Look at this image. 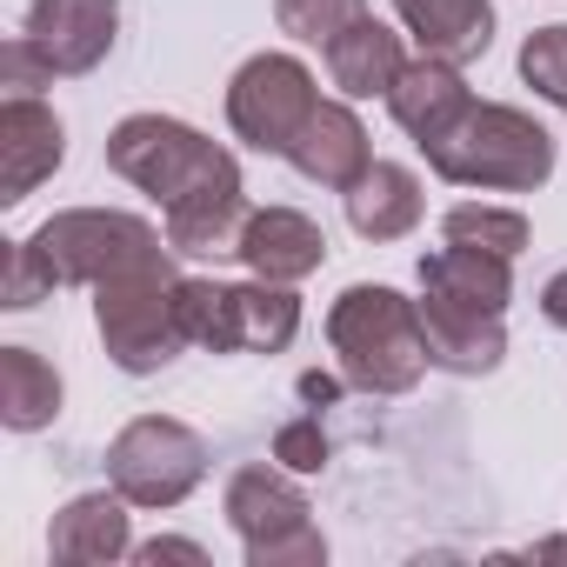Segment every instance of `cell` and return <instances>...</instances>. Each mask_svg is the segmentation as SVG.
I'll return each instance as SVG.
<instances>
[{
    "label": "cell",
    "mask_w": 567,
    "mask_h": 567,
    "mask_svg": "<svg viewBox=\"0 0 567 567\" xmlns=\"http://www.w3.org/2000/svg\"><path fill=\"white\" fill-rule=\"evenodd\" d=\"M328 348L341 361V381L361 394H414L427 361V334H421V301L374 288V280H354L341 288V301L328 308Z\"/></svg>",
    "instance_id": "obj_1"
},
{
    "label": "cell",
    "mask_w": 567,
    "mask_h": 567,
    "mask_svg": "<svg viewBox=\"0 0 567 567\" xmlns=\"http://www.w3.org/2000/svg\"><path fill=\"white\" fill-rule=\"evenodd\" d=\"M94 328L101 348L121 374H161L167 361H181V348H194L187 334V274L174 267V247L161 260H141L114 280L94 288Z\"/></svg>",
    "instance_id": "obj_2"
},
{
    "label": "cell",
    "mask_w": 567,
    "mask_h": 567,
    "mask_svg": "<svg viewBox=\"0 0 567 567\" xmlns=\"http://www.w3.org/2000/svg\"><path fill=\"white\" fill-rule=\"evenodd\" d=\"M427 167L474 194H534L554 174V134L507 101H474L434 147H421Z\"/></svg>",
    "instance_id": "obj_3"
},
{
    "label": "cell",
    "mask_w": 567,
    "mask_h": 567,
    "mask_svg": "<svg viewBox=\"0 0 567 567\" xmlns=\"http://www.w3.org/2000/svg\"><path fill=\"white\" fill-rule=\"evenodd\" d=\"M167 247H174L167 227L121 214V207H68L28 234V254L48 267L54 288H101V280H114L141 260H161Z\"/></svg>",
    "instance_id": "obj_4"
},
{
    "label": "cell",
    "mask_w": 567,
    "mask_h": 567,
    "mask_svg": "<svg viewBox=\"0 0 567 567\" xmlns=\"http://www.w3.org/2000/svg\"><path fill=\"white\" fill-rule=\"evenodd\" d=\"M107 167H114L127 187L154 194L161 214H167L174 200H187V194H200V187L240 174V161H234L220 141H207L200 127H187V121H174V114H127V121L107 134Z\"/></svg>",
    "instance_id": "obj_5"
},
{
    "label": "cell",
    "mask_w": 567,
    "mask_h": 567,
    "mask_svg": "<svg viewBox=\"0 0 567 567\" xmlns=\"http://www.w3.org/2000/svg\"><path fill=\"white\" fill-rule=\"evenodd\" d=\"M187 334L214 354H280L301 334V295L288 280H200L187 274Z\"/></svg>",
    "instance_id": "obj_6"
},
{
    "label": "cell",
    "mask_w": 567,
    "mask_h": 567,
    "mask_svg": "<svg viewBox=\"0 0 567 567\" xmlns=\"http://www.w3.org/2000/svg\"><path fill=\"white\" fill-rule=\"evenodd\" d=\"M308 494L280 474V467H240L227 481V527L240 534L247 547V567H321L328 560V540L321 527L308 520Z\"/></svg>",
    "instance_id": "obj_7"
},
{
    "label": "cell",
    "mask_w": 567,
    "mask_h": 567,
    "mask_svg": "<svg viewBox=\"0 0 567 567\" xmlns=\"http://www.w3.org/2000/svg\"><path fill=\"white\" fill-rule=\"evenodd\" d=\"M107 481L134 507H181L207 481V441L174 414H141L107 447Z\"/></svg>",
    "instance_id": "obj_8"
},
{
    "label": "cell",
    "mask_w": 567,
    "mask_h": 567,
    "mask_svg": "<svg viewBox=\"0 0 567 567\" xmlns=\"http://www.w3.org/2000/svg\"><path fill=\"white\" fill-rule=\"evenodd\" d=\"M315 107H321V87H315L301 54H254L227 81V127L254 154H280V161H288V147H295V134L308 127Z\"/></svg>",
    "instance_id": "obj_9"
},
{
    "label": "cell",
    "mask_w": 567,
    "mask_h": 567,
    "mask_svg": "<svg viewBox=\"0 0 567 567\" xmlns=\"http://www.w3.org/2000/svg\"><path fill=\"white\" fill-rule=\"evenodd\" d=\"M21 34L41 48L54 81L94 74L121 41V0H28V28Z\"/></svg>",
    "instance_id": "obj_10"
},
{
    "label": "cell",
    "mask_w": 567,
    "mask_h": 567,
    "mask_svg": "<svg viewBox=\"0 0 567 567\" xmlns=\"http://www.w3.org/2000/svg\"><path fill=\"white\" fill-rule=\"evenodd\" d=\"M234 260L247 274H260V280H288V288H301V280L321 274V260H328V234L301 207H254L247 227H240Z\"/></svg>",
    "instance_id": "obj_11"
},
{
    "label": "cell",
    "mask_w": 567,
    "mask_h": 567,
    "mask_svg": "<svg viewBox=\"0 0 567 567\" xmlns=\"http://www.w3.org/2000/svg\"><path fill=\"white\" fill-rule=\"evenodd\" d=\"M0 161H8V174H0L8 207H21L68 161V127L41 94H8V107H0Z\"/></svg>",
    "instance_id": "obj_12"
},
{
    "label": "cell",
    "mask_w": 567,
    "mask_h": 567,
    "mask_svg": "<svg viewBox=\"0 0 567 567\" xmlns=\"http://www.w3.org/2000/svg\"><path fill=\"white\" fill-rule=\"evenodd\" d=\"M421 301H447V308H467V315H507L514 301V260L507 254H487V247H434L421 254Z\"/></svg>",
    "instance_id": "obj_13"
},
{
    "label": "cell",
    "mask_w": 567,
    "mask_h": 567,
    "mask_svg": "<svg viewBox=\"0 0 567 567\" xmlns=\"http://www.w3.org/2000/svg\"><path fill=\"white\" fill-rule=\"evenodd\" d=\"M467 107H474V87L461 81V68H454V61H434V54L408 61V68H401V81L388 87V114H394V127H401L414 147H434V141H441Z\"/></svg>",
    "instance_id": "obj_14"
},
{
    "label": "cell",
    "mask_w": 567,
    "mask_h": 567,
    "mask_svg": "<svg viewBox=\"0 0 567 567\" xmlns=\"http://www.w3.org/2000/svg\"><path fill=\"white\" fill-rule=\"evenodd\" d=\"M288 161H295V174H301V181L348 194V187L368 174L374 147H368V127H361V114H354L348 101H321V107L308 114V127L295 134Z\"/></svg>",
    "instance_id": "obj_15"
},
{
    "label": "cell",
    "mask_w": 567,
    "mask_h": 567,
    "mask_svg": "<svg viewBox=\"0 0 567 567\" xmlns=\"http://www.w3.org/2000/svg\"><path fill=\"white\" fill-rule=\"evenodd\" d=\"M127 494L107 481L101 494H74L61 514H54V527H48V554L61 560V567H107V560H121V554H134V534H127Z\"/></svg>",
    "instance_id": "obj_16"
},
{
    "label": "cell",
    "mask_w": 567,
    "mask_h": 567,
    "mask_svg": "<svg viewBox=\"0 0 567 567\" xmlns=\"http://www.w3.org/2000/svg\"><path fill=\"white\" fill-rule=\"evenodd\" d=\"M394 14L434 61L467 68L494 48V0H394Z\"/></svg>",
    "instance_id": "obj_17"
},
{
    "label": "cell",
    "mask_w": 567,
    "mask_h": 567,
    "mask_svg": "<svg viewBox=\"0 0 567 567\" xmlns=\"http://www.w3.org/2000/svg\"><path fill=\"white\" fill-rule=\"evenodd\" d=\"M421 334H427V361L441 374H494L507 361V328L501 315H467V308H447V301H421Z\"/></svg>",
    "instance_id": "obj_18"
},
{
    "label": "cell",
    "mask_w": 567,
    "mask_h": 567,
    "mask_svg": "<svg viewBox=\"0 0 567 567\" xmlns=\"http://www.w3.org/2000/svg\"><path fill=\"white\" fill-rule=\"evenodd\" d=\"M348 200V227L361 234V240H401V234H414L421 227V174L414 167H401V161H368V174L341 194Z\"/></svg>",
    "instance_id": "obj_19"
},
{
    "label": "cell",
    "mask_w": 567,
    "mask_h": 567,
    "mask_svg": "<svg viewBox=\"0 0 567 567\" xmlns=\"http://www.w3.org/2000/svg\"><path fill=\"white\" fill-rule=\"evenodd\" d=\"M247 214H254V207H247V187H240V174H227V181H214V187L174 200V207L161 214V227H167L174 254H207V260H220V254L240 247Z\"/></svg>",
    "instance_id": "obj_20"
},
{
    "label": "cell",
    "mask_w": 567,
    "mask_h": 567,
    "mask_svg": "<svg viewBox=\"0 0 567 567\" xmlns=\"http://www.w3.org/2000/svg\"><path fill=\"white\" fill-rule=\"evenodd\" d=\"M328 74H334V87L348 94V101H388V87L401 81V68H408V48H401V34L388 28V21H374V14H361L348 34H334L328 48Z\"/></svg>",
    "instance_id": "obj_21"
},
{
    "label": "cell",
    "mask_w": 567,
    "mask_h": 567,
    "mask_svg": "<svg viewBox=\"0 0 567 567\" xmlns=\"http://www.w3.org/2000/svg\"><path fill=\"white\" fill-rule=\"evenodd\" d=\"M61 414V374L34 348H0V421L14 434H41Z\"/></svg>",
    "instance_id": "obj_22"
},
{
    "label": "cell",
    "mask_w": 567,
    "mask_h": 567,
    "mask_svg": "<svg viewBox=\"0 0 567 567\" xmlns=\"http://www.w3.org/2000/svg\"><path fill=\"white\" fill-rule=\"evenodd\" d=\"M441 240H461V247H487V254H520L527 247V214L520 207H487V200H461L447 207L441 220Z\"/></svg>",
    "instance_id": "obj_23"
},
{
    "label": "cell",
    "mask_w": 567,
    "mask_h": 567,
    "mask_svg": "<svg viewBox=\"0 0 567 567\" xmlns=\"http://www.w3.org/2000/svg\"><path fill=\"white\" fill-rule=\"evenodd\" d=\"M368 14V0H274L280 34H295L301 48H328L334 34H348Z\"/></svg>",
    "instance_id": "obj_24"
},
{
    "label": "cell",
    "mask_w": 567,
    "mask_h": 567,
    "mask_svg": "<svg viewBox=\"0 0 567 567\" xmlns=\"http://www.w3.org/2000/svg\"><path fill=\"white\" fill-rule=\"evenodd\" d=\"M520 81H527L547 107H567V21L527 34V48H520Z\"/></svg>",
    "instance_id": "obj_25"
},
{
    "label": "cell",
    "mask_w": 567,
    "mask_h": 567,
    "mask_svg": "<svg viewBox=\"0 0 567 567\" xmlns=\"http://www.w3.org/2000/svg\"><path fill=\"white\" fill-rule=\"evenodd\" d=\"M274 461L288 474H321L328 467V434H321V414H301L274 434Z\"/></svg>",
    "instance_id": "obj_26"
},
{
    "label": "cell",
    "mask_w": 567,
    "mask_h": 567,
    "mask_svg": "<svg viewBox=\"0 0 567 567\" xmlns=\"http://www.w3.org/2000/svg\"><path fill=\"white\" fill-rule=\"evenodd\" d=\"M54 295V280H48V267L28 254V240H14V254H8V295H0V308H14V315H28L34 301H48Z\"/></svg>",
    "instance_id": "obj_27"
},
{
    "label": "cell",
    "mask_w": 567,
    "mask_h": 567,
    "mask_svg": "<svg viewBox=\"0 0 567 567\" xmlns=\"http://www.w3.org/2000/svg\"><path fill=\"white\" fill-rule=\"evenodd\" d=\"M0 74H8V94H41V87H54V68L41 61V48H34L28 34H14L8 48H0Z\"/></svg>",
    "instance_id": "obj_28"
},
{
    "label": "cell",
    "mask_w": 567,
    "mask_h": 567,
    "mask_svg": "<svg viewBox=\"0 0 567 567\" xmlns=\"http://www.w3.org/2000/svg\"><path fill=\"white\" fill-rule=\"evenodd\" d=\"M134 560H141V567H161V560L207 567V547H200V540H174V534H161V540H141V547H134Z\"/></svg>",
    "instance_id": "obj_29"
},
{
    "label": "cell",
    "mask_w": 567,
    "mask_h": 567,
    "mask_svg": "<svg viewBox=\"0 0 567 567\" xmlns=\"http://www.w3.org/2000/svg\"><path fill=\"white\" fill-rule=\"evenodd\" d=\"M540 315H547V321L567 334V267H560V274L547 280V288H540Z\"/></svg>",
    "instance_id": "obj_30"
},
{
    "label": "cell",
    "mask_w": 567,
    "mask_h": 567,
    "mask_svg": "<svg viewBox=\"0 0 567 567\" xmlns=\"http://www.w3.org/2000/svg\"><path fill=\"white\" fill-rule=\"evenodd\" d=\"M301 394H308V401H321V408H328V401H334V381H321V374H308V381H301Z\"/></svg>",
    "instance_id": "obj_31"
}]
</instances>
